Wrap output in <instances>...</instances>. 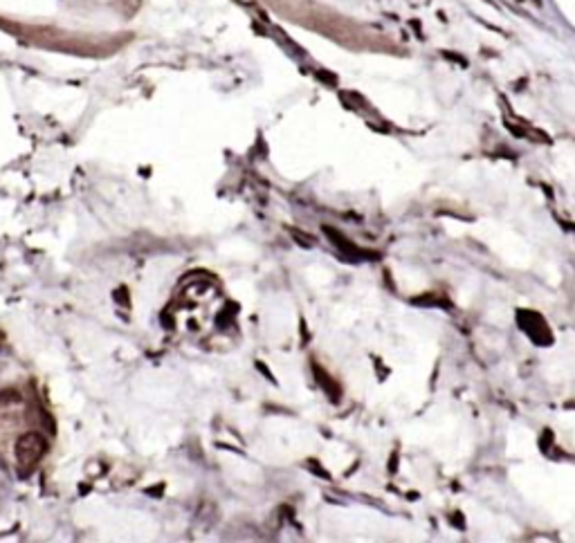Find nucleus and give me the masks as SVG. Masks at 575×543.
Wrapping results in <instances>:
<instances>
[{
	"label": "nucleus",
	"mask_w": 575,
	"mask_h": 543,
	"mask_svg": "<svg viewBox=\"0 0 575 543\" xmlns=\"http://www.w3.org/2000/svg\"><path fill=\"white\" fill-rule=\"evenodd\" d=\"M47 451V442L38 431H27L16 442V458L20 465H36Z\"/></svg>",
	"instance_id": "1"
},
{
	"label": "nucleus",
	"mask_w": 575,
	"mask_h": 543,
	"mask_svg": "<svg viewBox=\"0 0 575 543\" xmlns=\"http://www.w3.org/2000/svg\"><path fill=\"white\" fill-rule=\"evenodd\" d=\"M313 370H315V379H317L319 384H322V388L328 393V397L335 399V402H337V399H340V388L335 386V381H333L331 377H328V372H326V370H322L319 366H313Z\"/></svg>",
	"instance_id": "2"
},
{
	"label": "nucleus",
	"mask_w": 575,
	"mask_h": 543,
	"mask_svg": "<svg viewBox=\"0 0 575 543\" xmlns=\"http://www.w3.org/2000/svg\"><path fill=\"white\" fill-rule=\"evenodd\" d=\"M115 301H117L119 305H124V308H128L131 305V294H128V287L126 285H119L117 290H115Z\"/></svg>",
	"instance_id": "3"
},
{
	"label": "nucleus",
	"mask_w": 575,
	"mask_h": 543,
	"mask_svg": "<svg viewBox=\"0 0 575 543\" xmlns=\"http://www.w3.org/2000/svg\"><path fill=\"white\" fill-rule=\"evenodd\" d=\"M9 402H20V393L16 388L0 390V406H2V404H9Z\"/></svg>",
	"instance_id": "4"
},
{
	"label": "nucleus",
	"mask_w": 575,
	"mask_h": 543,
	"mask_svg": "<svg viewBox=\"0 0 575 543\" xmlns=\"http://www.w3.org/2000/svg\"><path fill=\"white\" fill-rule=\"evenodd\" d=\"M290 236L295 238V242H299V245L306 247V249H310V247H313V238H308L304 231H299V229H290Z\"/></svg>",
	"instance_id": "5"
},
{
	"label": "nucleus",
	"mask_w": 575,
	"mask_h": 543,
	"mask_svg": "<svg viewBox=\"0 0 575 543\" xmlns=\"http://www.w3.org/2000/svg\"><path fill=\"white\" fill-rule=\"evenodd\" d=\"M256 368H258V370H261V372H263V375H265V379H267V381H272V384H276V379H274V377H272L270 368H267V366H265V363L256 362Z\"/></svg>",
	"instance_id": "6"
},
{
	"label": "nucleus",
	"mask_w": 575,
	"mask_h": 543,
	"mask_svg": "<svg viewBox=\"0 0 575 543\" xmlns=\"http://www.w3.org/2000/svg\"><path fill=\"white\" fill-rule=\"evenodd\" d=\"M162 492H164V485H158V487H155V489H153V487H151V489H146V494H149V496H158V498L162 496Z\"/></svg>",
	"instance_id": "7"
}]
</instances>
